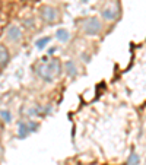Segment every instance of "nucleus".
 <instances>
[{"mask_svg":"<svg viewBox=\"0 0 146 165\" xmlns=\"http://www.w3.org/2000/svg\"><path fill=\"white\" fill-rule=\"evenodd\" d=\"M80 27H82V31L89 37H96L102 31V22L95 16L85 18L80 23Z\"/></svg>","mask_w":146,"mask_h":165,"instance_id":"f257e3e1","label":"nucleus"},{"mask_svg":"<svg viewBox=\"0 0 146 165\" xmlns=\"http://www.w3.org/2000/svg\"><path fill=\"white\" fill-rule=\"evenodd\" d=\"M39 16H41V19L44 22L53 23V22H56L57 18H59V10L54 6L44 5V6H41V9H39Z\"/></svg>","mask_w":146,"mask_h":165,"instance_id":"f03ea898","label":"nucleus"},{"mask_svg":"<svg viewBox=\"0 0 146 165\" xmlns=\"http://www.w3.org/2000/svg\"><path fill=\"white\" fill-rule=\"evenodd\" d=\"M35 75L38 77H41L44 82L47 83H51L54 80V75L51 73V70L48 69L47 63H41V64H37L35 66Z\"/></svg>","mask_w":146,"mask_h":165,"instance_id":"7ed1b4c3","label":"nucleus"},{"mask_svg":"<svg viewBox=\"0 0 146 165\" xmlns=\"http://www.w3.org/2000/svg\"><path fill=\"white\" fill-rule=\"evenodd\" d=\"M6 38L9 43L12 44H16L22 39V29L18 25H12V27L7 28V32H6Z\"/></svg>","mask_w":146,"mask_h":165,"instance_id":"20e7f679","label":"nucleus"},{"mask_svg":"<svg viewBox=\"0 0 146 165\" xmlns=\"http://www.w3.org/2000/svg\"><path fill=\"white\" fill-rule=\"evenodd\" d=\"M47 66H48V69L51 70V73L54 75V77L56 76H60L63 73V63L60 61V59H51L48 63H47Z\"/></svg>","mask_w":146,"mask_h":165,"instance_id":"39448f33","label":"nucleus"},{"mask_svg":"<svg viewBox=\"0 0 146 165\" xmlns=\"http://www.w3.org/2000/svg\"><path fill=\"white\" fill-rule=\"evenodd\" d=\"M63 72H64L69 77H76L78 76V67H76V63H75L73 60H67L64 64H63Z\"/></svg>","mask_w":146,"mask_h":165,"instance_id":"423d86ee","label":"nucleus"},{"mask_svg":"<svg viewBox=\"0 0 146 165\" xmlns=\"http://www.w3.org/2000/svg\"><path fill=\"white\" fill-rule=\"evenodd\" d=\"M9 60H10L9 50L6 48V45L0 44V67H6L9 64Z\"/></svg>","mask_w":146,"mask_h":165,"instance_id":"0eeeda50","label":"nucleus"},{"mask_svg":"<svg viewBox=\"0 0 146 165\" xmlns=\"http://www.w3.org/2000/svg\"><path fill=\"white\" fill-rule=\"evenodd\" d=\"M101 16L104 18L105 21H114V19H117L118 12L116 7H105V9L101 10Z\"/></svg>","mask_w":146,"mask_h":165,"instance_id":"6e6552de","label":"nucleus"},{"mask_svg":"<svg viewBox=\"0 0 146 165\" xmlns=\"http://www.w3.org/2000/svg\"><path fill=\"white\" fill-rule=\"evenodd\" d=\"M29 127H28V121H19L18 124V138L19 139H25L28 138L29 134Z\"/></svg>","mask_w":146,"mask_h":165,"instance_id":"1a4fd4ad","label":"nucleus"},{"mask_svg":"<svg viewBox=\"0 0 146 165\" xmlns=\"http://www.w3.org/2000/svg\"><path fill=\"white\" fill-rule=\"evenodd\" d=\"M56 38L60 41V43H67L70 39V32H69L66 28H59L56 31Z\"/></svg>","mask_w":146,"mask_h":165,"instance_id":"9d476101","label":"nucleus"},{"mask_svg":"<svg viewBox=\"0 0 146 165\" xmlns=\"http://www.w3.org/2000/svg\"><path fill=\"white\" fill-rule=\"evenodd\" d=\"M50 37H43V38H38L37 41H35V47H37V50H39V51H43V50L47 47V44L50 43Z\"/></svg>","mask_w":146,"mask_h":165,"instance_id":"9b49d317","label":"nucleus"},{"mask_svg":"<svg viewBox=\"0 0 146 165\" xmlns=\"http://www.w3.org/2000/svg\"><path fill=\"white\" fill-rule=\"evenodd\" d=\"M0 118L3 120V123L9 124V123H12V113L9 110H6V108L0 110Z\"/></svg>","mask_w":146,"mask_h":165,"instance_id":"f8f14e48","label":"nucleus"},{"mask_svg":"<svg viewBox=\"0 0 146 165\" xmlns=\"http://www.w3.org/2000/svg\"><path fill=\"white\" fill-rule=\"evenodd\" d=\"M140 162V158H139V155L135 154V152H132L129 155V159H127V165H139Z\"/></svg>","mask_w":146,"mask_h":165,"instance_id":"ddd939ff","label":"nucleus"},{"mask_svg":"<svg viewBox=\"0 0 146 165\" xmlns=\"http://www.w3.org/2000/svg\"><path fill=\"white\" fill-rule=\"evenodd\" d=\"M28 127H29V132L34 133V132H37V129H38V124H37L34 120H29V121H28Z\"/></svg>","mask_w":146,"mask_h":165,"instance_id":"4468645a","label":"nucleus"},{"mask_svg":"<svg viewBox=\"0 0 146 165\" xmlns=\"http://www.w3.org/2000/svg\"><path fill=\"white\" fill-rule=\"evenodd\" d=\"M54 53H56V47H51L50 51H48V54H54Z\"/></svg>","mask_w":146,"mask_h":165,"instance_id":"2eb2a0df","label":"nucleus"},{"mask_svg":"<svg viewBox=\"0 0 146 165\" xmlns=\"http://www.w3.org/2000/svg\"><path fill=\"white\" fill-rule=\"evenodd\" d=\"M2 155H3V146L0 145V158H2Z\"/></svg>","mask_w":146,"mask_h":165,"instance_id":"dca6fc26","label":"nucleus"},{"mask_svg":"<svg viewBox=\"0 0 146 165\" xmlns=\"http://www.w3.org/2000/svg\"><path fill=\"white\" fill-rule=\"evenodd\" d=\"M80 2H82V3H88L89 0H80Z\"/></svg>","mask_w":146,"mask_h":165,"instance_id":"f3484780","label":"nucleus"}]
</instances>
